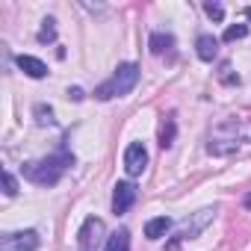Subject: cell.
Here are the masks:
<instances>
[{"mask_svg":"<svg viewBox=\"0 0 251 251\" xmlns=\"http://www.w3.org/2000/svg\"><path fill=\"white\" fill-rule=\"evenodd\" d=\"M251 142V124L239 121V118H225L222 124H216L213 133H210V142H207V154L213 157H227L233 154L239 145Z\"/></svg>","mask_w":251,"mask_h":251,"instance_id":"6da1fadb","label":"cell"},{"mask_svg":"<svg viewBox=\"0 0 251 251\" xmlns=\"http://www.w3.org/2000/svg\"><path fill=\"white\" fill-rule=\"evenodd\" d=\"M74 166V157L62 148L45 160H33V163H24V177L36 186H53L62 180V175Z\"/></svg>","mask_w":251,"mask_h":251,"instance_id":"7a4b0ae2","label":"cell"},{"mask_svg":"<svg viewBox=\"0 0 251 251\" xmlns=\"http://www.w3.org/2000/svg\"><path fill=\"white\" fill-rule=\"evenodd\" d=\"M136 83H139V65H136V62H121V65L115 68V74H112L106 83H100V86L95 89V98H98V100L124 98V95L133 92Z\"/></svg>","mask_w":251,"mask_h":251,"instance_id":"3957f363","label":"cell"},{"mask_svg":"<svg viewBox=\"0 0 251 251\" xmlns=\"http://www.w3.org/2000/svg\"><path fill=\"white\" fill-rule=\"evenodd\" d=\"M216 213H219L216 207H204V210L192 213L189 219H183V222H180V227H177V233H175V236L166 242V251H177L183 242H189V239H198V233H201V230H204V227H207L213 219H216Z\"/></svg>","mask_w":251,"mask_h":251,"instance_id":"277c9868","label":"cell"},{"mask_svg":"<svg viewBox=\"0 0 251 251\" xmlns=\"http://www.w3.org/2000/svg\"><path fill=\"white\" fill-rule=\"evenodd\" d=\"M103 233H106L103 219L89 216V219L80 225V230H77V251H98L100 242H103Z\"/></svg>","mask_w":251,"mask_h":251,"instance_id":"5b68a950","label":"cell"},{"mask_svg":"<svg viewBox=\"0 0 251 251\" xmlns=\"http://www.w3.org/2000/svg\"><path fill=\"white\" fill-rule=\"evenodd\" d=\"M39 233L36 230H15L0 239V251H36L39 248Z\"/></svg>","mask_w":251,"mask_h":251,"instance_id":"8992f818","label":"cell"},{"mask_svg":"<svg viewBox=\"0 0 251 251\" xmlns=\"http://www.w3.org/2000/svg\"><path fill=\"white\" fill-rule=\"evenodd\" d=\"M148 166V151L142 142H130L127 148H124V172H127L130 177H139Z\"/></svg>","mask_w":251,"mask_h":251,"instance_id":"52a82bcc","label":"cell"},{"mask_svg":"<svg viewBox=\"0 0 251 251\" xmlns=\"http://www.w3.org/2000/svg\"><path fill=\"white\" fill-rule=\"evenodd\" d=\"M133 204H136V186L130 180H118L115 183V192H112V213L115 216H124Z\"/></svg>","mask_w":251,"mask_h":251,"instance_id":"ba28073f","label":"cell"},{"mask_svg":"<svg viewBox=\"0 0 251 251\" xmlns=\"http://www.w3.org/2000/svg\"><path fill=\"white\" fill-rule=\"evenodd\" d=\"M195 53H198V59L213 62V59H216V53H219V39H216V36H210V33L198 36V42H195Z\"/></svg>","mask_w":251,"mask_h":251,"instance_id":"9c48e42d","label":"cell"},{"mask_svg":"<svg viewBox=\"0 0 251 251\" xmlns=\"http://www.w3.org/2000/svg\"><path fill=\"white\" fill-rule=\"evenodd\" d=\"M15 62H18V68H21L27 77H33V80L48 77V65H45L42 59H36V56H27V53H24V56H18Z\"/></svg>","mask_w":251,"mask_h":251,"instance_id":"30bf717a","label":"cell"},{"mask_svg":"<svg viewBox=\"0 0 251 251\" xmlns=\"http://www.w3.org/2000/svg\"><path fill=\"white\" fill-rule=\"evenodd\" d=\"M148 48H151V53L163 56V53H169V50L175 48V36H172V33H160V30H154L151 39H148Z\"/></svg>","mask_w":251,"mask_h":251,"instance_id":"8fae6325","label":"cell"},{"mask_svg":"<svg viewBox=\"0 0 251 251\" xmlns=\"http://www.w3.org/2000/svg\"><path fill=\"white\" fill-rule=\"evenodd\" d=\"M172 230V219H166V216H157V219H151L148 225H145V236L148 239H160V236H166Z\"/></svg>","mask_w":251,"mask_h":251,"instance_id":"7c38bea8","label":"cell"},{"mask_svg":"<svg viewBox=\"0 0 251 251\" xmlns=\"http://www.w3.org/2000/svg\"><path fill=\"white\" fill-rule=\"evenodd\" d=\"M103 251H130V230H115L109 239H106V245H103Z\"/></svg>","mask_w":251,"mask_h":251,"instance_id":"4fadbf2b","label":"cell"},{"mask_svg":"<svg viewBox=\"0 0 251 251\" xmlns=\"http://www.w3.org/2000/svg\"><path fill=\"white\" fill-rule=\"evenodd\" d=\"M175 133H177L175 118H166L163 127H160V145H163V148H172V145H175Z\"/></svg>","mask_w":251,"mask_h":251,"instance_id":"5bb4252c","label":"cell"},{"mask_svg":"<svg viewBox=\"0 0 251 251\" xmlns=\"http://www.w3.org/2000/svg\"><path fill=\"white\" fill-rule=\"evenodd\" d=\"M33 115H36V121L42 124H56V118H53V106H48V103H36L33 106Z\"/></svg>","mask_w":251,"mask_h":251,"instance_id":"9a60e30c","label":"cell"},{"mask_svg":"<svg viewBox=\"0 0 251 251\" xmlns=\"http://www.w3.org/2000/svg\"><path fill=\"white\" fill-rule=\"evenodd\" d=\"M53 24H56L53 18H45V21H42V30H39V42H42V45H48V42L56 39V27H53Z\"/></svg>","mask_w":251,"mask_h":251,"instance_id":"2e32d148","label":"cell"},{"mask_svg":"<svg viewBox=\"0 0 251 251\" xmlns=\"http://www.w3.org/2000/svg\"><path fill=\"white\" fill-rule=\"evenodd\" d=\"M248 36V27L245 24H230L227 30H225V42H239V39H245Z\"/></svg>","mask_w":251,"mask_h":251,"instance_id":"e0dca14e","label":"cell"},{"mask_svg":"<svg viewBox=\"0 0 251 251\" xmlns=\"http://www.w3.org/2000/svg\"><path fill=\"white\" fill-rule=\"evenodd\" d=\"M219 80H222L225 86H233V83H239V77L233 74V68H230V62H225V65H222V71H219Z\"/></svg>","mask_w":251,"mask_h":251,"instance_id":"ac0fdd59","label":"cell"},{"mask_svg":"<svg viewBox=\"0 0 251 251\" xmlns=\"http://www.w3.org/2000/svg\"><path fill=\"white\" fill-rule=\"evenodd\" d=\"M3 192H6L9 198L18 192V180H15V175H12V172H3Z\"/></svg>","mask_w":251,"mask_h":251,"instance_id":"d6986e66","label":"cell"},{"mask_svg":"<svg viewBox=\"0 0 251 251\" xmlns=\"http://www.w3.org/2000/svg\"><path fill=\"white\" fill-rule=\"evenodd\" d=\"M204 12H207L213 21H222V18H225V9H222L219 3H204Z\"/></svg>","mask_w":251,"mask_h":251,"instance_id":"ffe728a7","label":"cell"},{"mask_svg":"<svg viewBox=\"0 0 251 251\" xmlns=\"http://www.w3.org/2000/svg\"><path fill=\"white\" fill-rule=\"evenodd\" d=\"M68 98H74V100H83V89H68Z\"/></svg>","mask_w":251,"mask_h":251,"instance_id":"44dd1931","label":"cell"},{"mask_svg":"<svg viewBox=\"0 0 251 251\" xmlns=\"http://www.w3.org/2000/svg\"><path fill=\"white\" fill-rule=\"evenodd\" d=\"M242 204H245V207H248V210H251V192H248V195H245V198H242Z\"/></svg>","mask_w":251,"mask_h":251,"instance_id":"7402d4cb","label":"cell"},{"mask_svg":"<svg viewBox=\"0 0 251 251\" xmlns=\"http://www.w3.org/2000/svg\"><path fill=\"white\" fill-rule=\"evenodd\" d=\"M245 18H248V21H251V6H245Z\"/></svg>","mask_w":251,"mask_h":251,"instance_id":"603a6c76","label":"cell"}]
</instances>
